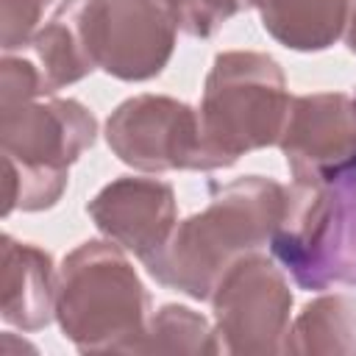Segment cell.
<instances>
[{"mask_svg":"<svg viewBox=\"0 0 356 356\" xmlns=\"http://www.w3.org/2000/svg\"><path fill=\"white\" fill-rule=\"evenodd\" d=\"M270 250L300 289L356 286V184L286 186Z\"/></svg>","mask_w":356,"mask_h":356,"instance_id":"277c9868","label":"cell"},{"mask_svg":"<svg viewBox=\"0 0 356 356\" xmlns=\"http://www.w3.org/2000/svg\"><path fill=\"white\" fill-rule=\"evenodd\" d=\"M97 139L95 114L72 97H36L0 111L3 156L31 167L70 172Z\"/></svg>","mask_w":356,"mask_h":356,"instance_id":"9c48e42d","label":"cell"},{"mask_svg":"<svg viewBox=\"0 0 356 356\" xmlns=\"http://www.w3.org/2000/svg\"><path fill=\"white\" fill-rule=\"evenodd\" d=\"M278 147L292 184H356V97L345 92L292 97Z\"/></svg>","mask_w":356,"mask_h":356,"instance_id":"52a82bcc","label":"cell"},{"mask_svg":"<svg viewBox=\"0 0 356 356\" xmlns=\"http://www.w3.org/2000/svg\"><path fill=\"white\" fill-rule=\"evenodd\" d=\"M284 353H356V300L342 292L309 300L289 323Z\"/></svg>","mask_w":356,"mask_h":356,"instance_id":"5bb4252c","label":"cell"},{"mask_svg":"<svg viewBox=\"0 0 356 356\" xmlns=\"http://www.w3.org/2000/svg\"><path fill=\"white\" fill-rule=\"evenodd\" d=\"M97 70L139 83L164 72L175 50V17L167 0H92Z\"/></svg>","mask_w":356,"mask_h":356,"instance_id":"ba28073f","label":"cell"},{"mask_svg":"<svg viewBox=\"0 0 356 356\" xmlns=\"http://www.w3.org/2000/svg\"><path fill=\"white\" fill-rule=\"evenodd\" d=\"M58 273L47 250L19 242L11 234L0 239V314L22 331H42L56 320Z\"/></svg>","mask_w":356,"mask_h":356,"instance_id":"8fae6325","label":"cell"},{"mask_svg":"<svg viewBox=\"0 0 356 356\" xmlns=\"http://www.w3.org/2000/svg\"><path fill=\"white\" fill-rule=\"evenodd\" d=\"M44 95H50V92H47L39 64L6 53L0 61V111L14 108L28 100H36V97H44Z\"/></svg>","mask_w":356,"mask_h":356,"instance_id":"d6986e66","label":"cell"},{"mask_svg":"<svg viewBox=\"0 0 356 356\" xmlns=\"http://www.w3.org/2000/svg\"><path fill=\"white\" fill-rule=\"evenodd\" d=\"M261 28L295 53H320L345 36L350 0H250Z\"/></svg>","mask_w":356,"mask_h":356,"instance_id":"4fadbf2b","label":"cell"},{"mask_svg":"<svg viewBox=\"0 0 356 356\" xmlns=\"http://www.w3.org/2000/svg\"><path fill=\"white\" fill-rule=\"evenodd\" d=\"M136 353L211 356L220 353V342L214 334V323H209L200 312L181 303H164L159 312L150 314L147 331Z\"/></svg>","mask_w":356,"mask_h":356,"instance_id":"9a60e30c","label":"cell"},{"mask_svg":"<svg viewBox=\"0 0 356 356\" xmlns=\"http://www.w3.org/2000/svg\"><path fill=\"white\" fill-rule=\"evenodd\" d=\"M6 167V192H3V217L11 211H44L53 209L67 184L70 172L61 170H44V167H31L17 159L3 156Z\"/></svg>","mask_w":356,"mask_h":356,"instance_id":"2e32d148","label":"cell"},{"mask_svg":"<svg viewBox=\"0 0 356 356\" xmlns=\"http://www.w3.org/2000/svg\"><path fill=\"white\" fill-rule=\"evenodd\" d=\"M345 44L356 56V0H350V14H348V25H345Z\"/></svg>","mask_w":356,"mask_h":356,"instance_id":"ffe728a7","label":"cell"},{"mask_svg":"<svg viewBox=\"0 0 356 356\" xmlns=\"http://www.w3.org/2000/svg\"><path fill=\"white\" fill-rule=\"evenodd\" d=\"M150 306V292L117 242L86 239L64 256L56 323L81 353H136Z\"/></svg>","mask_w":356,"mask_h":356,"instance_id":"7a4b0ae2","label":"cell"},{"mask_svg":"<svg viewBox=\"0 0 356 356\" xmlns=\"http://www.w3.org/2000/svg\"><path fill=\"white\" fill-rule=\"evenodd\" d=\"M86 214L95 228L117 242L125 253H134L142 264L150 261L178 225L175 192L167 181L120 175L108 181L89 203Z\"/></svg>","mask_w":356,"mask_h":356,"instance_id":"30bf717a","label":"cell"},{"mask_svg":"<svg viewBox=\"0 0 356 356\" xmlns=\"http://www.w3.org/2000/svg\"><path fill=\"white\" fill-rule=\"evenodd\" d=\"M284 206V184L264 175L234 178L211 195L206 209L175 225L167 245L145 261V270L167 289L209 300L239 259L270 248Z\"/></svg>","mask_w":356,"mask_h":356,"instance_id":"6da1fadb","label":"cell"},{"mask_svg":"<svg viewBox=\"0 0 356 356\" xmlns=\"http://www.w3.org/2000/svg\"><path fill=\"white\" fill-rule=\"evenodd\" d=\"M31 47L50 95L95 72L92 0H61L50 19L36 31Z\"/></svg>","mask_w":356,"mask_h":356,"instance_id":"7c38bea8","label":"cell"},{"mask_svg":"<svg viewBox=\"0 0 356 356\" xmlns=\"http://www.w3.org/2000/svg\"><path fill=\"white\" fill-rule=\"evenodd\" d=\"M111 153L139 172L214 170L200 114L189 103L170 95H134L122 100L103 128Z\"/></svg>","mask_w":356,"mask_h":356,"instance_id":"8992f818","label":"cell"},{"mask_svg":"<svg viewBox=\"0 0 356 356\" xmlns=\"http://www.w3.org/2000/svg\"><path fill=\"white\" fill-rule=\"evenodd\" d=\"M178 31L195 39L214 36L228 19L250 8V0H167Z\"/></svg>","mask_w":356,"mask_h":356,"instance_id":"e0dca14e","label":"cell"},{"mask_svg":"<svg viewBox=\"0 0 356 356\" xmlns=\"http://www.w3.org/2000/svg\"><path fill=\"white\" fill-rule=\"evenodd\" d=\"M209 300L214 309L220 353H284V339L292 323V289L275 259L261 250L239 259L220 278Z\"/></svg>","mask_w":356,"mask_h":356,"instance_id":"5b68a950","label":"cell"},{"mask_svg":"<svg viewBox=\"0 0 356 356\" xmlns=\"http://www.w3.org/2000/svg\"><path fill=\"white\" fill-rule=\"evenodd\" d=\"M56 0H0V42L3 50H19L33 42L44 11Z\"/></svg>","mask_w":356,"mask_h":356,"instance_id":"ac0fdd59","label":"cell"},{"mask_svg":"<svg viewBox=\"0 0 356 356\" xmlns=\"http://www.w3.org/2000/svg\"><path fill=\"white\" fill-rule=\"evenodd\" d=\"M292 95L281 64L259 50L214 56L200 97V131L214 170L278 145Z\"/></svg>","mask_w":356,"mask_h":356,"instance_id":"3957f363","label":"cell"}]
</instances>
